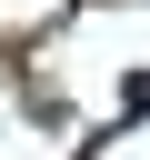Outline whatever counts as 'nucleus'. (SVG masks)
<instances>
[]
</instances>
